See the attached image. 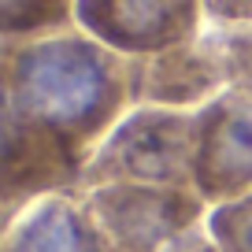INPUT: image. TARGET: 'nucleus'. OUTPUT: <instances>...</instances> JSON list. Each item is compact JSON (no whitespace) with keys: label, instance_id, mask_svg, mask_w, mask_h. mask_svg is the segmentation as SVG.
I'll use <instances>...</instances> for the list:
<instances>
[{"label":"nucleus","instance_id":"f257e3e1","mask_svg":"<svg viewBox=\"0 0 252 252\" xmlns=\"http://www.w3.org/2000/svg\"><path fill=\"white\" fill-rule=\"evenodd\" d=\"M0 78L19 119L63 152L78 174L111 126L134 108L130 60L78 26L0 41Z\"/></svg>","mask_w":252,"mask_h":252},{"label":"nucleus","instance_id":"f03ea898","mask_svg":"<svg viewBox=\"0 0 252 252\" xmlns=\"http://www.w3.org/2000/svg\"><path fill=\"white\" fill-rule=\"evenodd\" d=\"M197 111L137 104L93 149L78 174V193L96 186H182L193 189Z\"/></svg>","mask_w":252,"mask_h":252},{"label":"nucleus","instance_id":"7ed1b4c3","mask_svg":"<svg viewBox=\"0 0 252 252\" xmlns=\"http://www.w3.org/2000/svg\"><path fill=\"white\" fill-rule=\"evenodd\" d=\"M82 200L108 252H167L204 226L208 212L197 189L182 186H96L86 189Z\"/></svg>","mask_w":252,"mask_h":252},{"label":"nucleus","instance_id":"20e7f679","mask_svg":"<svg viewBox=\"0 0 252 252\" xmlns=\"http://www.w3.org/2000/svg\"><path fill=\"white\" fill-rule=\"evenodd\" d=\"M204 0H78L74 26L126 60L200 37Z\"/></svg>","mask_w":252,"mask_h":252},{"label":"nucleus","instance_id":"39448f33","mask_svg":"<svg viewBox=\"0 0 252 252\" xmlns=\"http://www.w3.org/2000/svg\"><path fill=\"white\" fill-rule=\"evenodd\" d=\"M193 189L208 208L252 193V96L222 89L197 108Z\"/></svg>","mask_w":252,"mask_h":252},{"label":"nucleus","instance_id":"423d86ee","mask_svg":"<svg viewBox=\"0 0 252 252\" xmlns=\"http://www.w3.org/2000/svg\"><path fill=\"white\" fill-rule=\"evenodd\" d=\"M226 89V67H222L215 33H200L193 41L167 48L156 56L130 60V100L156 104V108H182L197 111L212 96Z\"/></svg>","mask_w":252,"mask_h":252},{"label":"nucleus","instance_id":"0eeeda50","mask_svg":"<svg viewBox=\"0 0 252 252\" xmlns=\"http://www.w3.org/2000/svg\"><path fill=\"white\" fill-rule=\"evenodd\" d=\"M74 186H78V167L19 119L8 86L0 78V189L37 200L45 193H63Z\"/></svg>","mask_w":252,"mask_h":252},{"label":"nucleus","instance_id":"6e6552de","mask_svg":"<svg viewBox=\"0 0 252 252\" xmlns=\"http://www.w3.org/2000/svg\"><path fill=\"white\" fill-rule=\"evenodd\" d=\"M0 252H108L82 193H45L11 222Z\"/></svg>","mask_w":252,"mask_h":252},{"label":"nucleus","instance_id":"1a4fd4ad","mask_svg":"<svg viewBox=\"0 0 252 252\" xmlns=\"http://www.w3.org/2000/svg\"><path fill=\"white\" fill-rule=\"evenodd\" d=\"M78 0H0V41L41 37L74 26Z\"/></svg>","mask_w":252,"mask_h":252},{"label":"nucleus","instance_id":"9d476101","mask_svg":"<svg viewBox=\"0 0 252 252\" xmlns=\"http://www.w3.org/2000/svg\"><path fill=\"white\" fill-rule=\"evenodd\" d=\"M204 230L219 252H252V193L215 204L208 212Z\"/></svg>","mask_w":252,"mask_h":252},{"label":"nucleus","instance_id":"9b49d317","mask_svg":"<svg viewBox=\"0 0 252 252\" xmlns=\"http://www.w3.org/2000/svg\"><path fill=\"white\" fill-rule=\"evenodd\" d=\"M219 45L222 67H226V89L252 96V23L237 26H212Z\"/></svg>","mask_w":252,"mask_h":252},{"label":"nucleus","instance_id":"f8f14e48","mask_svg":"<svg viewBox=\"0 0 252 252\" xmlns=\"http://www.w3.org/2000/svg\"><path fill=\"white\" fill-rule=\"evenodd\" d=\"M204 19L212 26L252 23V0H204Z\"/></svg>","mask_w":252,"mask_h":252},{"label":"nucleus","instance_id":"ddd939ff","mask_svg":"<svg viewBox=\"0 0 252 252\" xmlns=\"http://www.w3.org/2000/svg\"><path fill=\"white\" fill-rule=\"evenodd\" d=\"M26 204H33V200L15 197V193H8V189H0V241H4V234L11 230V222L26 212Z\"/></svg>","mask_w":252,"mask_h":252},{"label":"nucleus","instance_id":"4468645a","mask_svg":"<svg viewBox=\"0 0 252 252\" xmlns=\"http://www.w3.org/2000/svg\"><path fill=\"white\" fill-rule=\"evenodd\" d=\"M167 252H219V249H215V245H212V237H208V230H204V226H197V230H193V234H186V237H182V241H174V245H171V249H167Z\"/></svg>","mask_w":252,"mask_h":252}]
</instances>
